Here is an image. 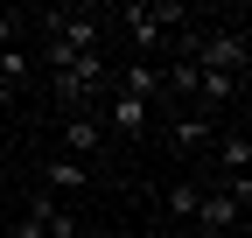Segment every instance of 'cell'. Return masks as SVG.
I'll return each instance as SVG.
<instances>
[{
	"label": "cell",
	"mask_w": 252,
	"mask_h": 238,
	"mask_svg": "<svg viewBox=\"0 0 252 238\" xmlns=\"http://www.w3.org/2000/svg\"><path fill=\"white\" fill-rule=\"evenodd\" d=\"M105 77H112V70H105L98 49H91V56H70V63H56V77H49V84H56V105H63V112H84L91 98H98Z\"/></svg>",
	"instance_id": "obj_1"
},
{
	"label": "cell",
	"mask_w": 252,
	"mask_h": 238,
	"mask_svg": "<svg viewBox=\"0 0 252 238\" xmlns=\"http://www.w3.org/2000/svg\"><path fill=\"white\" fill-rule=\"evenodd\" d=\"M245 210H252V175H238V182H224V189H203L196 224H203L210 238H224L231 224H245Z\"/></svg>",
	"instance_id": "obj_2"
},
{
	"label": "cell",
	"mask_w": 252,
	"mask_h": 238,
	"mask_svg": "<svg viewBox=\"0 0 252 238\" xmlns=\"http://www.w3.org/2000/svg\"><path fill=\"white\" fill-rule=\"evenodd\" d=\"M105 147V126L91 112H63V154H77V161H91Z\"/></svg>",
	"instance_id": "obj_3"
},
{
	"label": "cell",
	"mask_w": 252,
	"mask_h": 238,
	"mask_svg": "<svg viewBox=\"0 0 252 238\" xmlns=\"http://www.w3.org/2000/svg\"><path fill=\"white\" fill-rule=\"evenodd\" d=\"M168 21H182V7H126V35H133L140 49H154L168 35Z\"/></svg>",
	"instance_id": "obj_4"
},
{
	"label": "cell",
	"mask_w": 252,
	"mask_h": 238,
	"mask_svg": "<svg viewBox=\"0 0 252 238\" xmlns=\"http://www.w3.org/2000/svg\"><path fill=\"white\" fill-rule=\"evenodd\" d=\"M84 182H91V161H77V154H49V161H42V189H49V196H56V189L77 196Z\"/></svg>",
	"instance_id": "obj_5"
},
{
	"label": "cell",
	"mask_w": 252,
	"mask_h": 238,
	"mask_svg": "<svg viewBox=\"0 0 252 238\" xmlns=\"http://www.w3.org/2000/svg\"><path fill=\"white\" fill-rule=\"evenodd\" d=\"M28 217L42 224V238H77V217L63 210V203H56L49 189H35V196H28Z\"/></svg>",
	"instance_id": "obj_6"
},
{
	"label": "cell",
	"mask_w": 252,
	"mask_h": 238,
	"mask_svg": "<svg viewBox=\"0 0 252 238\" xmlns=\"http://www.w3.org/2000/svg\"><path fill=\"white\" fill-rule=\"evenodd\" d=\"M210 133H217V119H203V112H175L168 147H175V154H196V147H210Z\"/></svg>",
	"instance_id": "obj_7"
},
{
	"label": "cell",
	"mask_w": 252,
	"mask_h": 238,
	"mask_svg": "<svg viewBox=\"0 0 252 238\" xmlns=\"http://www.w3.org/2000/svg\"><path fill=\"white\" fill-rule=\"evenodd\" d=\"M112 91H126V98H147V105H154V98H161V70H154L147 56H140V63H126V70H119V84H112Z\"/></svg>",
	"instance_id": "obj_8"
},
{
	"label": "cell",
	"mask_w": 252,
	"mask_h": 238,
	"mask_svg": "<svg viewBox=\"0 0 252 238\" xmlns=\"http://www.w3.org/2000/svg\"><path fill=\"white\" fill-rule=\"evenodd\" d=\"M147 119H154V105H147V98L112 91V126H119V133H147Z\"/></svg>",
	"instance_id": "obj_9"
},
{
	"label": "cell",
	"mask_w": 252,
	"mask_h": 238,
	"mask_svg": "<svg viewBox=\"0 0 252 238\" xmlns=\"http://www.w3.org/2000/svg\"><path fill=\"white\" fill-rule=\"evenodd\" d=\"M217 161L231 168V182H238V175H252V140H245V133H224V140H217Z\"/></svg>",
	"instance_id": "obj_10"
},
{
	"label": "cell",
	"mask_w": 252,
	"mask_h": 238,
	"mask_svg": "<svg viewBox=\"0 0 252 238\" xmlns=\"http://www.w3.org/2000/svg\"><path fill=\"white\" fill-rule=\"evenodd\" d=\"M161 203H168V217H196V203H203V189H196V182H175V189H168Z\"/></svg>",
	"instance_id": "obj_11"
},
{
	"label": "cell",
	"mask_w": 252,
	"mask_h": 238,
	"mask_svg": "<svg viewBox=\"0 0 252 238\" xmlns=\"http://www.w3.org/2000/svg\"><path fill=\"white\" fill-rule=\"evenodd\" d=\"M14 28H21L14 14H0V49H14Z\"/></svg>",
	"instance_id": "obj_12"
},
{
	"label": "cell",
	"mask_w": 252,
	"mask_h": 238,
	"mask_svg": "<svg viewBox=\"0 0 252 238\" xmlns=\"http://www.w3.org/2000/svg\"><path fill=\"white\" fill-rule=\"evenodd\" d=\"M7 238H42V224H35V217H21V224H14Z\"/></svg>",
	"instance_id": "obj_13"
},
{
	"label": "cell",
	"mask_w": 252,
	"mask_h": 238,
	"mask_svg": "<svg viewBox=\"0 0 252 238\" xmlns=\"http://www.w3.org/2000/svg\"><path fill=\"white\" fill-rule=\"evenodd\" d=\"M0 126H7V91H0Z\"/></svg>",
	"instance_id": "obj_14"
}]
</instances>
